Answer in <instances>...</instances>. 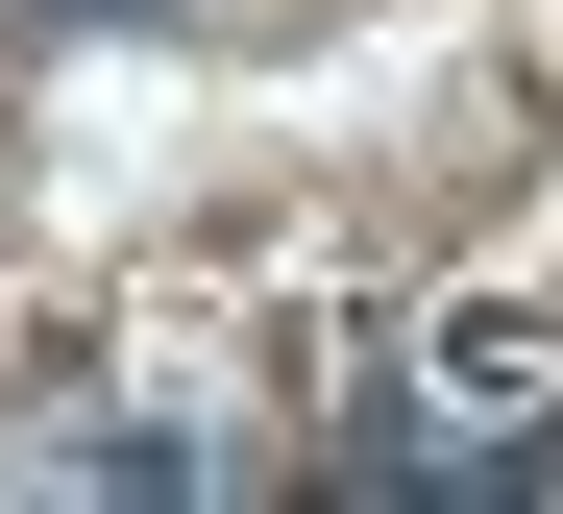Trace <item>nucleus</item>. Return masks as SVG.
Wrapping results in <instances>:
<instances>
[{"instance_id": "2", "label": "nucleus", "mask_w": 563, "mask_h": 514, "mask_svg": "<svg viewBox=\"0 0 563 514\" xmlns=\"http://www.w3.org/2000/svg\"><path fill=\"white\" fill-rule=\"evenodd\" d=\"M49 25H172V0H49Z\"/></svg>"}, {"instance_id": "1", "label": "nucleus", "mask_w": 563, "mask_h": 514, "mask_svg": "<svg viewBox=\"0 0 563 514\" xmlns=\"http://www.w3.org/2000/svg\"><path fill=\"white\" fill-rule=\"evenodd\" d=\"M563 466V319H515V294H465V319L393 343V417L343 441V490H539Z\"/></svg>"}]
</instances>
